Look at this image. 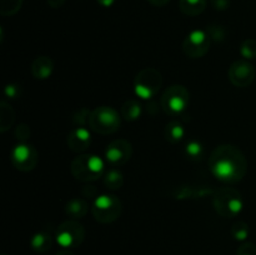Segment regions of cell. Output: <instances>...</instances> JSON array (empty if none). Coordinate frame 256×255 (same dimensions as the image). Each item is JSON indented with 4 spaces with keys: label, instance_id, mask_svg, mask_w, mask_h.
<instances>
[{
    "label": "cell",
    "instance_id": "cell-1",
    "mask_svg": "<svg viewBox=\"0 0 256 255\" xmlns=\"http://www.w3.org/2000/svg\"><path fill=\"white\" fill-rule=\"evenodd\" d=\"M209 168L216 179L224 182H238L245 176L248 160L239 148L230 144L219 145L209 158Z\"/></svg>",
    "mask_w": 256,
    "mask_h": 255
},
{
    "label": "cell",
    "instance_id": "cell-2",
    "mask_svg": "<svg viewBox=\"0 0 256 255\" xmlns=\"http://www.w3.org/2000/svg\"><path fill=\"white\" fill-rule=\"evenodd\" d=\"M104 168V162L99 156L82 154L72 159V165H70V172L76 180L90 182L102 176Z\"/></svg>",
    "mask_w": 256,
    "mask_h": 255
},
{
    "label": "cell",
    "instance_id": "cell-3",
    "mask_svg": "<svg viewBox=\"0 0 256 255\" xmlns=\"http://www.w3.org/2000/svg\"><path fill=\"white\" fill-rule=\"evenodd\" d=\"M212 205L218 214L222 216L234 218L242 212L244 202H242V194L236 189L222 188V189L214 190Z\"/></svg>",
    "mask_w": 256,
    "mask_h": 255
},
{
    "label": "cell",
    "instance_id": "cell-4",
    "mask_svg": "<svg viewBox=\"0 0 256 255\" xmlns=\"http://www.w3.org/2000/svg\"><path fill=\"white\" fill-rule=\"evenodd\" d=\"M89 126L98 134L109 135L119 130L122 124L120 114L112 106H99L90 112Z\"/></svg>",
    "mask_w": 256,
    "mask_h": 255
},
{
    "label": "cell",
    "instance_id": "cell-5",
    "mask_svg": "<svg viewBox=\"0 0 256 255\" xmlns=\"http://www.w3.org/2000/svg\"><path fill=\"white\" fill-rule=\"evenodd\" d=\"M190 102L189 90L182 85H172L164 92L160 99V105L165 114L178 116L182 114Z\"/></svg>",
    "mask_w": 256,
    "mask_h": 255
},
{
    "label": "cell",
    "instance_id": "cell-6",
    "mask_svg": "<svg viewBox=\"0 0 256 255\" xmlns=\"http://www.w3.org/2000/svg\"><path fill=\"white\" fill-rule=\"evenodd\" d=\"M122 210V204L119 198L112 194H104L95 199L92 212L96 222L110 224L119 219Z\"/></svg>",
    "mask_w": 256,
    "mask_h": 255
},
{
    "label": "cell",
    "instance_id": "cell-7",
    "mask_svg": "<svg viewBox=\"0 0 256 255\" xmlns=\"http://www.w3.org/2000/svg\"><path fill=\"white\" fill-rule=\"evenodd\" d=\"M162 85V76L159 70L154 68H145L138 72L134 80L135 94L142 99H152L158 94Z\"/></svg>",
    "mask_w": 256,
    "mask_h": 255
},
{
    "label": "cell",
    "instance_id": "cell-8",
    "mask_svg": "<svg viewBox=\"0 0 256 255\" xmlns=\"http://www.w3.org/2000/svg\"><path fill=\"white\" fill-rule=\"evenodd\" d=\"M56 242L64 249H74L80 246L85 239V229L75 220H66L59 225L56 230Z\"/></svg>",
    "mask_w": 256,
    "mask_h": 255
},
{
    "label": "cell",
    "instance_id": "cell-9",
    "mask_svg": "<svg viewBox=\"0 0 256 255\" xmlns=\"http://www.w3.org/2000/svg\"><path fill=\"white\" fill-rule=\"evenodd\" d=\"M212 39L204 30H192L182 42V50L185 55L192 59L202 58L210 49Z\"/></svg>",
    "mask_w": 256,
    "mask_h": 255
},
{
    "label": "cell",
    "instance_id": "cell-10",
    "mask_svg": "<svg viewBox=\"0 0 256 255\" xmlns=\"http://www.w3.org/2000/svg\"><path fill=\"white\" fill-rule=\"evenodd\" d=\"M132 144L126 139H116L112 140L106 148L105 152V159L108 164L112 165V168L122 166L129 162L132 158Z\"/></svg>",
    "mask_w": 256,
    "mask_h": 255
},
{
    "label": "cell",
    "instance_id": "cell-11",
    "mask_svg": "<svg viewBox=\"0 0 256 255\" xmlns=\"http://www.w3.org/2000/svg\"><path fill=\"white\" fill-rule=\"evenodd\" d=\"M12 162L20 172H32L38 164V152L32 145L19 144L12 149Z\"/></svg>",
    "mask_w": 256,
    "mask_h": 255
},
{
    "label": "cell",
    "instance_id": "cell-12",
    "mask_svg": "<svg viewBox=\"0 0 256 255\" xmlns=\"http://www.w3.org/2000/svg\"><path fill=\"white\" fill-rule=\"evenodd\" d=\"M255 68L246 60H238L232 62L229 69V80L234 86L248 88L255 79Z\"/></svg>",
    "mask_w": 256,
    "mask_h": 255
},
{
    "label": "cell",
    "instance_id": "cell-13",
    "mask_svg": "<svg viewBox=\"0 0 256 255\" xmlns=\"http://www.w3.org/2000/svg\"><path fill=\"white\" fill-rule=\"evenodd\" d=\"M92 144V135L90 132L84 126L75 128L68 136V146L72 152H82L89 149Z\"/></svg>",
    "mask_w": 256,
    "mask_h": 255
},
{
    "label": "cell",
    "instance_id": "cell-14",
    "mask_svg": "<svg viewBox=\"0 0 256 255\" xmlns=\"http://www.w3.org/2000/svg\"><path fill=\"white\" fill-rule=\"evenodd\" d=\"M210 194H214L209 186H194V185H180V186L174 188L170 192L172 198L178 200H186V199H199V198H205Z\"/></svg>",
    "mask_w": 256,
    "mask_h": 255
},
{
    "label": "cell",
    "instance_id": "cell-15",
    "mask_svg": "<svg viewBox=\"0 0 256 255\" xmlns=\"http://www.w3.org/2000/svg\"><path fill=\"white\" fill-rule=\"evenodd\" d=\"M52 70H54V62L49 56L35 58L32 64V74L35 79H48L52 74Z\"/></svg>",
    "mask_w": 256,
    "mask_h": 255
},
{
    "label": "cell",
    "instance_id": "cell-16",
    "mask_svg": "<svg viewBox=\"0 0 256 255\" xmlns=\"http://www.w3.org/2000/svg\"><path fill=\"white\" fill-rule=\"evenodd\" d=\"M88 210H89V205L84 199H80V198L69 200L65 206V212L68 216H70V219H82L86 215Z\"/></svg>",
    "mask_w": 256,
    "mask_h": 255
},
{
    "label": "cell",
    "instance_id": "cell-17",
    "mask_svg": "<svg viewBox=\"0 0 256 255\" xmlns=\"http://www.w3.org/2000/svg\"><path fill=\"white\" fill-rule=\"evenodd\" d=\"M206 0H179V9L182 14L198 16L206 9Z\"/></svg>",
    "mask_w": 256,
    "mask_h": 255
},
{
    "label": "cell",
    "instance_id": "cell-18",
    "mask_svg": "<svg viewBox=\"0 0 256 255\" xmlns=\"http://www.w3.org/2000/svg\"><path fill=\"white\" fill-rule=\"evenodd\" d=\"M142 110V104H140L136 99H130L126 100V102L122 105L120 112H122V116L124 118L125 120H128V122H134V120L140 118Z\"/></svg>",
    "mask_w": 256,
    "mask_h": 255
},
{
    "label": "cell",
    "instance_id": "cell-19",
    "mask_svg": "<svg viewBox=\"0 0 256 255\" xmlns=\"http://www.w3.org/2000/svg\"><path fill=\"white\" fill-rule=\"evenodd\" d=\"M164 135L166 138L168 142H172V144H176L180 140H182L185 135V129L184 125L179 122V120H172L169 124L165 126Z\"/></svg>",
    "mask_w": 256,
    "mask_h": 255
},
{
    "label": "cell",
    "instance_id": "cell-20",
    "mask_svg": "<svg viewBox=\"0 0 256 255\" xmlns=\"http://www.w3.org/2000/svg\"><path fill=\"white\" fill-rule=\"evenodd\" d=\"M32 249L36 252H46L48 250L52 249V239L48 232H36L30 240Z\"/></svg>",
    "mask_w": 256,
    "mask_h": 255
},
{
    "label": "cell",
    "instance_id": "cell-21",
    "mask_svg": "<svg viewBox=\"0 0 256 255\" xmlns=\"http://www.w3.org/2000/svg\"><path fill=\"white\" fill-rule=\"evenodd\" d=\"M15 120V112L8 102H2L0 104V132H5L12 126Z\"/></svg>",
    "mask_w": 256,
    "mask_h": 255
},
{
    "label": "cell",
    "instance_id": "cell-22",
    "mask_svg": "<svg viewBox=\"0 0 256 255\" xmlns=\"http://www.w3.org/2000/svg\"><path fill=\"white\" fill-rule=\"evenodd\" d=\"M104 184L108 189L118 190L124 184V176L122 172L116 169H112L108 172L104 176Z\"/></svg>",
    "mask_w": 256,
    "mask_h": 255
},
{
    "label": "cell",
    "instance_id": "cell-23",
    "mask_svg": "<svg viewBox=\"0 0 256 255\" xmlns=\"http://www.w3.org/2000/svg\"><path fill=\"white\" fill-rule=\"evenodd\" d=\"M22 0H0V12L4 16L16 14L20 10Z\"/></svg>",
    "mask_w": 256,
    "mask_h": 255
},
{
    "label": "cell",
    "instance_id": "cell-24",
    "mask_svg": "<svg viewBox=\"0 0 256 255\" xmlns=\"http://www.w3.org/2000/svg\"><path fill=\"white\" fill-rule=\"evenodd\" d=\"M250 234L249 225L245 222H236L232 226V235L238 242H245Z\"/></svg>",
    "mask_w": 256,
    "mask_h": 255
},
{
    "label": "cell",
    "instance_id": "cell-25",
    "mask_svg": "<svg viewBox=\"0 0 256 255\" xmlns=\"http://www.w3.org/2000/svg\"><path fill=\"white\" fill-rule=\"evenodd\" d=\"M185 152H186L188 158L192 160H200L202 156V152H204V148L196 140H192L186 144L185 148Z\"/></svg>",
    "mask_w": 256,
    "mask_h": 255
},
{
    "label": "cell",
    "instance_id": "cell-26",
    "mask_svg": "<svg viewBox=\"0 0 256 255\" xmlns=\"http://www.w3.org/2000/svg\"><path fill=\"white\" fill-rule=\"evenodd\" d=\"M240 54L245 59H255L256 58V39L249 38V39L244 40L240 46Z\"/></svg>",
    "mask_w": 256,
    "mask_h": 255
},
{
    "label": "cell",
    "instance_id": "cell-27",
    "mask_svg": "<svg viewBox=\"0 0 256 255\" xmlns=\"http://www.w3.org/2000/svg\"><path fill=\"white\" fill-rule=\"evenodd\" d=\"M206 32L210 39L215 40V42H222L225 39V30L220 25H210L208 26Z\"/></svg>",
    "mask_w": 256,
    "mask_h": 255
},
{
    "label": "cell",
    "instance_id": "cell-28",
    "mask_svg": "<svg viewBox=\"0 0 256 255\" xmlns=\"http://www.w3.org/2000/svg\"><path fill=\"white\" fill-rule=\"evenodd\" d=\"M236 255H256V245L252 242H244L239 246Z\"/></svg>",
    "mask_w": 256,
    "mask_h": 255
},
{
    "label": "cell",
    "instance_id": "cell-29",
    "mask_svg": "<svg viewBox=\"0 0 256 255\" xmlns=\"http://www.w3.org/2000/svg\"><path fill=\"white\" fill-rule=\"evenodd\" d=\"M15 135L19 140H26L30 135V130L28 128V125L22 124L16 128V132H15Z\"/></svg>",
    "mask_w": 256,
    "mask_h": 255
},
{
    "label": "cell",
    "instance_id": "cell-30",
    "mask_svg": "<svg viewBox=\"0 0 256 255\" xmlns=\"http://www.w3.org/2000/svg\"><path fill=\"white\" fill-rule=\"evenodd\" d=\"M210 2L216 10H226L230 6V0H210Z\"/></svg>",
    "mask_w": 256,
    "mask_h": 255
},
{
    "label": "cell",
    "instance_id": "cell-31",
    "mask_svg": "<svg viewBox=\"0 0 256 255\" xmlns=\"http://www.w3.org/2000/svg\"><path fill=\"white\" fill-rule=\"evenodd\" d=\"M20 92V89L18 86H15V85L10 84L8 85L6 88H5V95H6L8 98H10V99H15V98L19 95Z\"/></svg>",
    "mask_w": 256,
    "mask_h": 255
},
{
    "label": "cell",
    "instance_id": "cell-32",
    "mask_svg": "<svg viewBox=\"0 0 256 255\" xmlns=\"http://www.w3.org/2000/svg\"><path fill=\"white\" fill-rule=\"evenodd\" d=\"M65 0H48V4H49L52 8H55V9H56V8L62 6Z\"/></svg>",
    "mask_w": 256,
    "mask_h": 255
},
{
    "label": "cell",
    "instance_id": "cell-33",
    "mask_svg": "<svg viewBox=\"0 0 256 255\" xmlns=\"http://www.w3.org/2000/svg\"><path fill=\"white\" fill-rule=\"evenodd\" d=\"M148 2L152 5H154V6H164V5H166L170 0H148Z\"/></svg>",
    "mask_w": 256,
    "mask_h": 255
},
{
    "label": "cell",
    "instance_id": "cell-34",
    "mask_svg": "<svg viewBox=\"0 0 256 255\" xmlns=\"http://www.w3.org/2000/svg\"><path fill=\"white\" fill-rule=\"evenodd\" d=\"M96 2H99V4L102 5V6L109 8V6H112V4H114L115 0H96Z\"/></svg>",
    "mask_w": 256,
    "mask_h": 255
},
{
    "label": "cell",
    "instance_id": "cell-35",
    "mask_svg": "<svg viewBox=\"0 0 256 255\" xmlns=\"http://www.w3.org/2000/svg\"><path fill=\"white\" fill-rule=\"evenodd\" d=\"M56 255H75V254H74V252H70L69 249H64V250H62V252H58Z\"/></svg>",
    "mask_w": 256,
    "mask_h": 255
},
{
    "label": "cell",
    "instance_id": "cell-36",
    "mask_svg": "<svg viewBox=\"0 0 256 255\" xmlns=\"http://www.w3.org/2000/svg\"><path fill=\"white\" fill-rule=\"evenodd\" d=\"M4 255H5V254H4Z\"/></svg>",
    "mask_w": 256,
    "mask_h": 255
}]
</instances>
